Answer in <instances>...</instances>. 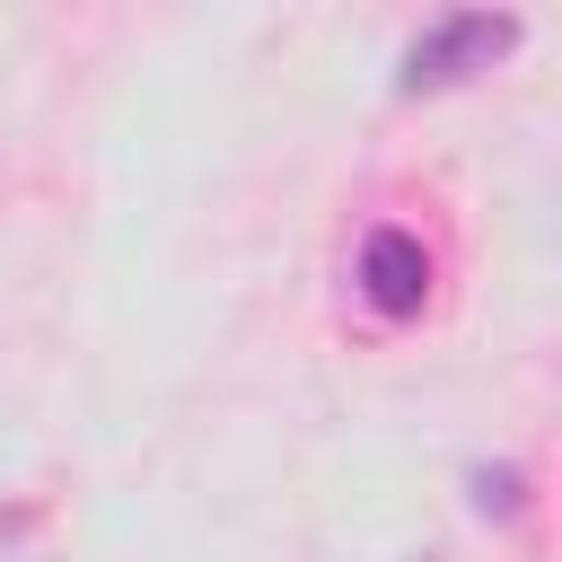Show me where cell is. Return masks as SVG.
<instances>
[{
    "mask_svg": "<svg viewBox=\"0 0 562 562\" xmlns=\"http://www.w3.org/2000/svg\"><path fill=\"white\" fill-rule=\"evenodd\" d=\"M518 18L509 9H448V18H430L413 44H404V61H395V97H439V88H465L474 70H492L501 53H518Z\"/></svg>",
    "mask_w": 562,
    "mask_h": 562,
    "instance_id": "1",
    "label": "cell"
},
{
    "mask_svg": "<svg viewBox=\"0 0 562 562\" xmlns=\"http://www.w3.org/2000/svg\"><path fill=\"white\" fill-rule=\"evenodd\" d=\"M360 299H369L378 316H422V299H430V255H422L413 228H369V237H360Z\"/></svg>",
    "mask_w": 562,
    "mask_h": 562,
    "instance_id": "2",
    "label": "cell"
},
{
    "mask_svg": "<svg viewBox=\"0 0 562 562\" xmlns=\"http://www.w3.org/2000/svg\"><path fill=\"white\" fill-rule=\"evenodd\" d=\"M474 509L483 518H527V474L518 465H474Z\"/></svg>",
    "mask_w": 562,
    "mask_h": 562,
    "instance_id": "3",
    "label": "cell"
}]
</instances>
